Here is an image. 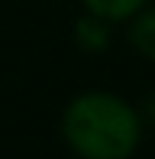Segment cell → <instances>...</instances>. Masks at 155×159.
I'll return each mask as SVG.
<instances>
[{"label": "cell", "mask_w": 155, "mask_h": 159, "mask_svg": "<svg viewBox=\"0 0 155 159\" xmlns=\"http://www.w3.org/2000/svg\"><path fill=\"white\" fill-rule=\"evenodd\" d=\"M58 129L76 159H131L143 144L146 119L128 98L88 89L64 104Z\"/></svg>", "instance_id": "6da1fadb"}, {"label": "cell", "mask_w": 155, "mask_h": 159, "mask_svg": "<svg viewBox=\"0 0 155 159\" xmlns=\"http://www.w3.org/2000/svg\"><path fill=\"white\" fill-rule=\"evenodd\" d=\"M125 25H128V43L134 46L143 58L155 61V3L149 0V3H146L140 12H134Z\"/></svg>", "instance_id": "7a4b0ae2"}, {"label": "cell", "mask_w": 155, "mask_h": 159, "mask_svg": "<svg viewBox=\"0 0 155 159\" xmlns=\"http://www.w3.org/2000/svg\"><path fill=\"white\" fill-rule=\"evenodd\" d=\"M85 12H91L97 19L110 21V25H125L134 12H140L149 0H79Z\"/></svg>", "instance_id": "3957f363"}, {"label": "cell", "mask_w": 155, "mask_h": 159, "mask_svg": "<svg viewBox=\"0 0 155 159\" xmlns=\"http://www.w3.org/2000/svg\"><path fill=\"white\" fill-rule=\"evenodd\" d=\"M113 25L103 19H97L91 12H85L76 25V43L85 49V52H103L107 46H110V40H113V31H110Z\"/></svg>", "instance_id": "277c9868"}]
</instances>
